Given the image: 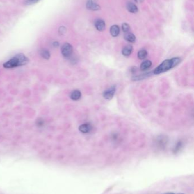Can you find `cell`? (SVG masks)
Listing matches in <instances>:
<instances>
[{
    "label": "cell",
    "mask_w": 194,
    "mask_h": 194,
    "mask_svg": "<svg viewBox=\"0 0 194 194\" xmlns=\"http://www.w3.org/2000/svg\"><path fill=\"white\" fill-rule=\"evenodd\" d=\"M147 56V52L145 50H141L138 52V57L141 60H143Z\"/></svg>",
    "instance_id": "cell-15"
},
{
    "label": "cell",
    "mask_w": 194,
    "mask_h": 194,
    "mask_svg": "<svg viewBox=\"0 0 194 194\" xmlns=\"http://www.w3.org/2000/svg\"><path fill=\"white\" fill-rule=\"evenodd\" d=\"M116 90V88L115 86H112L106 90L103 93V97L107 100H110L113 98L115 92Z\"/></svg>",
    "instance_id": "cell-4"
},
{
    "label": "cell",
    "mask_w": 194,
    "mask_h": 194,
    "mask_svg": "<svg viewBox=\"0 0 194 194\" xmlns=\"http://www.w3.org/2000/svg\"><path fill=\"white\" fill-rule=\"evenodd\" d=\"M81 92L78 90H75L71 93L70 97L74 101H78L81 98Z\"/></svg>",
    "instance_id": "cell-9"
},
{
    "label": "cell",
    "mask_w": 194,
    "mask_h": 194,
    "mask_svg": "<svg viewBox=\"0 0 194 194\" xmlns=\"http://www.w3.org/2000/svg\"><path fill=\"white\" fill-rule=\"evenodd\" d=\"M149 75H150V73H147V74H143V75H141L140 76H136V77H133V78L135 81H136V80H140V79H144L145 78L149 77Z\"/></svg>",
    "instance_id": "cell-16"
},
{
    "label": "cell",
    "mask_w": 194,
    "mask_h": 194,
    "mask_svg": "<svg viewBox=\"0 0 194 194\" xmlns=\"http://www.w3.org/2000/svg\"><path fill=\"white\" fill-rule=\"evenodd\" d=\"M92 129V127L90 124L89 123H86L81 125L79 129V130L83 133H87L91 132V130Z\"/></svg>",
    "instance_id": "cell-6"
},
{
    "label": "cell",
    "mask_w": 194,
    "mask_h": 194,
    "mask_svg": "<svg viewBox=\"0 0 194 194\" xmlns=\"http://www.w3.org/2000/svg\"><path fill=\"white\" fill-rule=\"evenodd\" d=\"M134 1L137 3H141L143 1H144V0H134Z\"/></svg>",
    "instance_id": "cell-23"
},
{
    "label": "cell",
    "mask_w": 194,
    "mask_h": 194,
    "mask_svg": "<svg viewBox=\"0 0 194 194\" xmlns=\"http://www.w3.org/2000/svg\"><path fill=\"white\" fill-rule=\"evenodd\" d=\"M29 59L23 53H19L14 56L12 59L3 64L6 68H12L27 64Z\"/></svg>",
    "instance_id": "cell-2"
},
{
    "label": "cell",
    "mask_w": 194,
    "mask_h": 194,
    "mask_svg": "<svg viewBox=\"0 0 194 194\" xmlns=\"http://www.w3.org/2000/svg\"><path fill=\"white\" fill-rule=\"evenodd\" d=\"M86 6L87 8L91 10L96 11L100 9V6L97 3V0H88Z\"/></svg>",
    "instance_id": "cell-5"
},
{
    "label": "cell",
    "mask_w": 194,
    "mask_h": 194,
    "mask_svg": "<svg viewBox=\"0 0 194 194\" xmlns=\"http://www.w3.org/2000/svg\"><path fill=\"white\" fill-rule=\"evenodd\" d=\"M40 0H25V4L26 5H31L38 2Z\"/></svg>",
    "instance_id": "cell-18"
},
{
    "label": "cell",
    "mask_w": 194,
    "mask_h": 194,
    "mask_svg": "<svg viewBox=\"0 0 194 194\" xmlns=\"http://www.w3.org/2000/svg\"><path fill=\"white\" fill-rule=\"evenodd\" d=\"M95 27L97 28V30L100 31H102L104 30L105 28V23L104 22V21L102 20V19H99L97 20V21H96L95 22Z\"/></svg>",
    "instance_id": "cell-8"
},
{
    "label": "cell",
    "mask_w": 194,
    "mask_h": 194,
    "mask_svg": "<svg viewBox=\"0 0 194 194\" xmlns=\"http://www.w3.org/2000/svg\"><path fill=\"white\" fill-rule=\"evenodd\" d=\"M181 62V59L179 57H174L166 60L155 68L153 73L154 75H159L165 73L178 65Z\"/></svg>",
    "instance_id": "cell-1"
},
{
    "label": "cell",
    "mask_w": 194,
    "mask_h": 194,
    "mask_svg": "<svg viewBox=\"0 0 194 194\" xmlns=\"http://www.w3.org/2000/svg\"><path fill=\"white\" fill-rule=\"evenodd\" d=\"M183 194V193H178V194Z\"/></svg>",
    "instance_id": "cell-25"
},
{
    "label": "cell",
    "mask_w": 194,
    "mask_h": 194,
    "mask_svg": "<svg viewBox=\"0 0 194 194\" xmlns=\"http://www.w3.org/2000/svg\"><path fill=\"white\" fill-rule=\"evenodd\" d=\"M122 31L124 32L128 33L130 30V26L128 24L125 23H123L122 25Z\"/></svg>",
    "instance_id": "cell-17"
},
{
    "label": "cell",
    "mask_w": 194,
    "mask_h": 194,
    "mask_svg": "<svg viewBox=\"0 0 194 194\" xmlns=\"http://www.w3.org/2000/svg\"><path fill=\"white\" fill-rule=\"evenodd\" d=\"M44 124V122L43 120V119H38L37 121V125L38 126V127H42L43 126Z\"/></svg>",
    "instance_id": "cell-21"
},
{
    "label": "cell",
    "mask_w": 194,
    "mask_h": 194,
    "mask_svg": "<svg viewBox=\"0 0 194 194\" xmlns=\"http://www.w3.org/2000/svg\"><path fill=\"white\" fill-rule=\"evenodd\" d=\"M66 31H67V30H66V28L65 27V26H61L59 28V32L60 35L65 34Z\"/></svg>",
    "instance_id": "cell-20"
},
{
    "label": "cell",
    "mask_w": 194,
    "mask_h": 194,
    "mask_svg": "<svg viewBox=\"0 0 194 194\" xmlns=\"http://www.w3.org/2000/svg\"><path fill=\"white\" fill-rule=\"evenodd\" d=\"M61 51H62V53L63 56L65 57H66V58L69 57L71 56L72 52H73L72 46L68 43H65L62 47Z\"/></svg>",
    "instance_id": "cell-3"
},
{
    "label": "cell",
    "mask_w": 194,
    "mask_h": 194,
    "mask_svg": "<svg viewBox=\"0 0 194 194\" xmlns=\"http://www.w3.org/2000/svg\"><path fill=\"white\" fill-rule=\"evenodd\" d=\"M128 10L132 13H136L138 12V8L137 6L132 2H129L127 4V6Z\"/></svg>",
    "instance_id": "cell-11"
},
{
    "label": "cell",
    "mask_w": 194,
    "mask_h": 194,
    "mask_svg": "<svg viewBox=\"0 0 194 194\" xmlns=\"http://www.w3.org/2000/svg\"><path fill=\"white\" fill-rule=\"evenodd\" d=\"M124 38L126 40H127L128 42H130V43H134L136 39L135 35L133 34L128 33V32L125 35Z\"/></svg>",
    "instance_id": "cell-13"
},
{
    "label": "cell",
    "mask_w": 194,
    "mask_h": 194,
    "mask_svg": "<svg viewBox=\"0 0 194 194\" xmlns=\"http://www.w3.org/2000/svg\"><path fill=\"white\" fill-rule=\"evenodd\" d=\"M152 65V63L150 60H146L143 61L140 66V69L142 70H146L150 68Z\"/></svg>",
    "instance_id": "cell-12"
},
{
    "label": "cell",
    "mask_w": 194,
    "mask_h": 194,
    "mask_svg": "<svg viewBox=\"0 0 194 194\" xmlns=\"http://www.w3.org/2000/svg\"><path fill=\"white\" fill-rule=\"evenodd\" d=\"M120 27H118V26L113 25L111 26V29H110V32H111V34L113 37H117L120 34Z\"/></svg>",
    "instance_id": "cell-7"
},
{
    "label": "cell",
    "mask_w": 194,
    "mask_h": 194,
    "mask_svg": "<svg viewBox=\"0 0 194 194\" xmlns=\"http://www.w3.org/2000/svg\"><path fill=\"white\" fill-rule=\"evenodd\" d=\"M181 146H182V142H179L177 143L174 148V152L177 153L178 151H179L181 149Z\"/></svg>",
    "instance_id": "cell-19"
},
{
    "label": "cell",
    "mask_w": 194,
    "mask_h": 194,
    "mask_svg": "<svg viewBox=\"0 0 194 194\" xmlns=\"http://www.w3.org/2000/svg\"><path fill=\"white\" fill-rule=\"evenodd\" d=\"M162 194H177L174 193H170V192H168V193H163Z\"/></svg>",
    "instance_id": "cell-24"
},
{
    "label": "cell",
    "mask_w": 194,
    "mask_h": 194,
    "mask_svg": "<svg viewBox=\"0 0 194 194\" xmlns=\"http://www.w3.org/2000/svg\"><path fill=\"white\" fill-rule=\"evenodd\" d=\"M133 51V47L131 45H128L125 46L122 51V53L125 56H129Z\"/></svg>",
    "instance_id": "cell-10"
},
{
    "label": "cell",
    "mask_w": 194,
    "mask_h": 194,
    "mask_svg": "<svg viewBox=\"0 0 194 194\" xmlns=\"http://www.w3.org/2000/svg\"><path fill=\"white\" fill-rule=\"evenodd\" d=\"M40 56L45 59L48 60L50 57V53L49 51H47V50H45V49L42 50L40 52Z\"/></svg>",
    "instance_id": "cell-14"
},
{
    "label": "cell",
    "mask_w": 194,
    "mask_h": 194,
    "mask_svg": "<svg viewBox=\"0 0 194 194\" xmlns=\"http://www.w3.org/2000/svg\"><path fill=\"white\" fill-rule=\"evenodd\" d=\"M52 45H53V46H54V47H59V43H58V41H54V42L53 43Z\"/></svg>",
    "instance_id": "cell-22"
}]
</instances>
